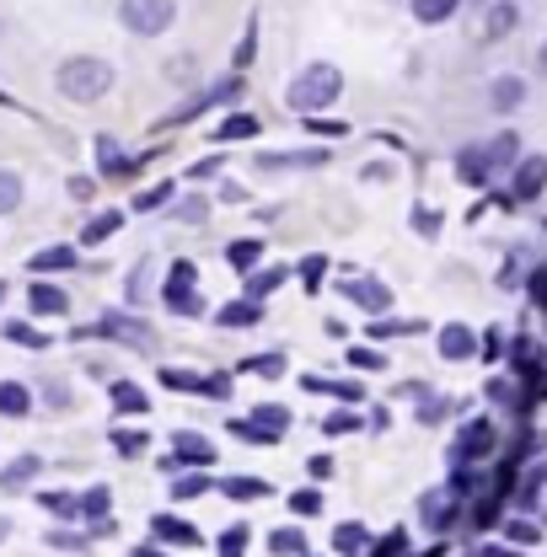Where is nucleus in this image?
Wrapping results in <instances>:
<instances>
[{
  "label": "nucleus",
  "instance_id": "obj_1",
  "mask_svg": "<svg viewBox=\"0 0 547 557\" xmlns=\"http://www.w3.org/2000/svg\"><path fill=\"white\" fill-rule=\"evenodd\" d=\"M339 91H343V70L328 65V60H317V65H306L290 81L284 102H290L295 113H323L328 102H339Z\"/></svg>",
  "mask_w": 547,
  "mask_h": 557
},
{
  "label": "nucleus",
  "instance_id": "obj_2",
  "mask_svg": "<svg viewBox=\"0 0 547 557\" xmlns=\"http://www.w3.org/2000/svg\"><path fill=\"white\" fill-rule=\"evenodd\" d=\"M60 91H65L70 102H97V97H108V86H113V65L108 60H97V54H75L60 65Z\"/></svg>",
  "mask_w": 547,
  "mask_h": 557
},
{
  "label": "nucleus",
  "instance_id": "obj_3",
  "mask_svg": "<svg viewBox=\"0 0 547 557\" xmlns=\"http://www.w3.org/2000/svg\"><path fill=\"white\" fill-rule=\"evenodd\" d=\"M119 22L135 38H161L178 22V0H119Z\"/></svg>",
  "mask_w": 547,
  "mask_h": 557
},
{
  "label": "nucleus",
  "instance_id": "obj_4",
  "mask_svg": "<svg viewBox=\"0 0 547 557\" xmlns=\"http://www.w3.org/2000/svg\"><path fill=\"white\" fill-rule=\"evenodd\" d=\"M194 278H199V274H194V263H189V258H178V263H172V274H167L161 300H167L178 317H199V311H205V300L194 295Z\"/></svg>",
  "mask_w": 547,
  "mask_h": 557
},
{
  "label": "nucleus",
  "instance_id": "obj_5",
  "mask_svg": "<svg viewBox=\"0 0 547 557\" xmlns=\"http://www.w3.org/2000/svg\"><path fill=\"white\" fill-rule=\"evenodd\" d=\"M543 188H547V156H521L505 199L510 205H532V199H543Z\"/></svg>",
  "mask_w": 547,
  "mask_h": 557
},
{
  "label": "nucleus",
  "instance_id": "obj_6",
  "mask_svg": "<svg viewBox=\"0 0 547 557\" xmlns=\"http://www.w3.org/2000/svg\"><path fill=\"white\" fill-rule=\"evenodd\" d=\"M457 493H462V487H429V493L418 498V520H424L429 531H446V525L457 520Z\"/></svg>",
  "mask_w": 547,
  "mask_h": 557
},
{
  "label": "nucleus",
  "instance_id": "obj_7",
  "mask_svg": "<svg viewBox=\"0 0 547 557\" xmlns=\"http://www.w3.org/2000/svg\"><path fill=\"white\" fill-rule=\"evenodd\" d=\"M339 295L365 306V311H387L392 306V284H381V278H349V284H339Z\"/></svg>",
  "mask_w": 547,
  "mask_h": 557
},
{
  "label": "nucleus",
  "instance_id": "obj_8",
  "mask_svg": "<svg viewBox=\"0 0 547 557\" xmlns=\"http://www.w3.org/2000/svg\"><path fill=\"white\" fill-rule=\"evenodd\" d=\"M488 450H494V423H467V429H462V440H457V450H451V461H457V467H467V461H478V456H488Z\"/></svg>",
  "mask_w": 547,
  "mask_h": 557
},
{
  "label": "nucleus",
  "instance_id": "obj_9",
  "mask_svg": "<svg viewBox=\"0 0 547 557\" xmlns=\"http://www.w3.org/2000/svg\"><path fill=\"white\" fill-rule=\"evenodd\" d=\"M515 27H521V5H515V0H494L488 16H483V38L499 44V38H510Z\"/></svg>",
  "mask_w": 547,
  "mask_h": 557
},
{
  "label": "nucleus",
  "instance_id": "obj_10",
  "mask_svg": "<svg viewBox=\"0 0 547 557\" xmlns=\"http://www.w3.org/2000/svg\"><path fill=\"white\" fill-rule=\"evenodd\" d=\"M521 102H526V81H521V75H499V81L488 86V108H494V113H515Z\"/></svg>",
  "mask_w": 547,
  "mask_h": 557
},
{
  "label": "nucleus",
  "instance_id": "obj_11",
  "mask_svg": "<svg viewBox=\"0 0 547 557\" xmlns=\"http://www.w3.org/2000/svg\"><path fill=\"white\" fill-rule=\"evenodd\" d=\"M172 456H178L183 467H209V461H215V445H209L205 434H189V429H183V434H172Z\"/></svg>",
  "mask_w": 547,
  "mask_h": 557
},
{
  "label": "nucleus",
  "instance_id": "obj_12",
  "mask_svg": "<svg viewBox=\"0 0 547 557\" xmlns=\"http://www.w3.org/2000/svg\"><path fill=\"white\" fill-rule=\"evenodd\" d=\"M97 333H108V338H124V344H135V348H150V344H156V338L145 333V322H135V317H119V311H108Z\"/></svg>",
  "mask_w": 547,
  "mask_h": 557
},
{
  "label": "nucleus",
  "instance_id": "obj_13",
  "mask_svg": "<svg viewBox=\"0 0 547 557\" xmlns=\"http://www.w3.org/2000/svg\"><path fill=\"white\" fill-rule=\"evenodd\" d=\"M150 531H156L161 542H172V547H205V536H199L189 520H172V515H156V520H150Z\"/></svg>",
  "mask_w": 547,
  "mask_h": 557
},
{
  "label": "nucleus",
  "instance_id": "obj_14",
  "mask_svg": "<svg viewBox=\"0 0 547 557\" xmlns=\"http://www.w3.org/2000/svg\"><path fill=\"white\" fill-rule=\"evenodd\" d=\"M473 348H478V338H473V327H467V322L440 327V359H473Z\"/></svg>",
  "mask_w": 547,
  "mask_h": 557
},
{
  "label": "nucleus",
  "instance_id": "obj_15",
  "mask_svg": "<svg viewBox=\"0 0 547 557\" xmlns=\"http://www.w3.org/2000/svg\"><path fill=\"white\" fill-rule=\"evenodd\" d=\"M483 156H488V172H505V166H515V161H521V139H515V129L494 135L488 145H483Z\"/></svg>",
  "mask_w": 547,
  "mask_h": 557
},
{
  "label": "nucleus",
  "instance_id": "obj_16",
  "mask_svg": "<svg viewBox=\"0 0 547 557\" xmlns=\"http://www.w3.org/2000/svg\"><path fill=\"white\" fill-rule=\"evenodd\" d=\"M264 322V300H236L215 311V327H258Z\"/></svg>",
  "mask_w": 547,
  "mask_h": 557
},
{
  "label": "nucleus",
  "instance_id": "obj_17",
  "mask_svg": "<svg viewBox=\"0 0 547 557\" xmlns=\"http://www.w3.org/2000/svg\"><path fill=\"white\" fill-rule=\"evenodd\" d=\"M457 177L462 183H473V188H483L494 172H488V156H483V145H467L462 156H457Z\"/></svg>",
  "mask_w": 547,
  "mask_h": 557
},
{
  "label": "nucleus",
  "instance_id": "obj_18",
  "mask_svg": "<svg viewBox=\"0 0 547 557\" xmlns=\"http://www.w3.org/2000/svg\"><path fill=\"white\" fill-rule=\"evenodd\" d=\"M409 5H413V22H424V27H440V22H451L462 11V0H409Z\"/></svg>",
  "mask_w": 547,
  "mask_h": 557
},
{
  "label": "nucleus",
  "instance_id": "obj_19",
  "mask_svg": "<svg viewBox=\"0 0 547 557\" xmlns=\"http://www.w3.org/2000/svg\"><path fill=\"white\" fill-rule=\"evenodd\" d=\"M27 269L33 274H65V269H75V252L70 247H44V252L27 258Z\"/></svg>",
  "mask_w": 547,
  "mask_h": 557
},
{
  "label": "nucleus",
  "instance_id": "obj_20",
  "mask_svg": "<svg viewBox=\"0 0 547 557\" xmlns=\"http://www.w3.org/2000/svg\"><path fill=\"white\" fill-rule=\"evenodd\" d=\"M0 413L5 418H27L33 413V392L16 386V381H0Z\"/></svg>",
  "mask_w": 547,
  "mask_h": 557
},
{
  "label": "nucleus",
  "instance_id": "obj_21",
  "mask_svg": "<svg viewBox=\"0 0 547 557\" xmlns=\"http://www.w3.org/2000/svg\"><path fill=\"white\" fill-rule=\"evenodd\" d=\"M365 547H370V536H365V525H360V520H349V525L333 531V553L339 557H360Z\"/></svg>",
  "mask_w": 547,
  "mask_h": 557
},
{
  "label": "nucleus",
  "instance_id": "obj_22",
  "mask_svg": "<svg viewBox=\"0 0 547 557\" xmlns=\"http://www.w3.org/2000/svg\"><path fill=\"white\" fill-rule=\"evenodd\" d=\"M38 467H44V456H16L5 472H0V487L11 493V487H22V483H33L38 478Z\"/></svg>",
  "mask_w": 547,
  "mask_h": 557
},
{
  "label": "nucleus",
  "instance_id": "obj_23",
  "mask_svg": "<svg viewBox=\"0 0 547 557\" xmlns=\"http://www.w3.org/2000/svg\"><path fill=\"white\" fill-rule=\"evenodd\" d=\"M27 300H33V311H44V317H60L70 300H65V289H54V284H33L27 289Z\"/></svg>",
  "mask_w": 547,
  "mask_h": 557
},
{
  "label": "nucleus",
  "instance_id": "obj_24",
  "mask_svg": "<svg viewBox=\"0 0 547 557\" xmlns=\"http://www.w3.org/2000/svg\"><path fill=\"white\" fill-rule=\"evenodd\" d=\"M258 135V113H231L226 124H215V139H253Z\"/></svg>",
  "mask_w": 547,
  "mask_h": 557
},
{
  "label": "nucleus",
  "instance_id": "obj_25",
  "mask_svg": "<svg viewBox=\"0 0 547 557\" xmlns=\"http://www.w3.org/2000/svg\"><path fill=\"white\" fill-rule=\"evenodd\" d=\"M97 150H102V172H108V177H130V172H135V161H124V156H119V145H113L108 135L97 139Z\"/></svg>",
  "mask_w": 547,
  "mask_h": 557
},
{
  "label": "nucleus",
  "instance_id": "obj_26",
  "mask_svg": "<svg viewBox=\"0 0 547 557\" xmlns=\"http://www.w3.org/2000/svg\"><path fill=\"white\" fill-rule=\"evenodd\" d=\"M226 498H269V483L264 478H231V483H220Z\"/></svg>",
  "mask_w": 547,
  "mask_h": 557
},
{
  "label": "nucleus",
  "instance_id": "obj_27",
  "mask_svg": "<svg viewBox=\"0 0 547 557\" xmlns=\"http://www.w3.org/2000/svg\"><path fill=\"white\" fill-rule=\"evenodd\" d=\"M108 515V487H92L86 498H75V520H102Z\"/></svg>",
  "mask_w": 547,
  "mask_h": 557
},
{
  "label": "nucleus",
  "instance_id": "obj_28",
  "mask_svg": "<svg viewBox=\"0 0 547 557\" xmlns=\"http://www.w3.org/2000/svg\"><path fill=\"white\" fill-rule=\"evenodd\" d=\"M284 284V269H264V274H247V300H264Z\"/></svg>",
  "mask_w": 547,
  "mask_h": 557
},
{
  "label": "nucleus",
  "instance_id": "obj_29",
  "mask_svg": "<svg viewBox=\"0 0 547 557\" xmlns=\"http://www.w3.org/2000/svg\"><path fill=\"white\" fill-rule=\"evenodd\" d=\"M269 547H274L279 557H306V536L284 525V531H274V536H269Z\"/></svg>",
  "mask_w": 547,
  "mask_h": 557
},
{
  "label": "nucleus",
  "instance_id": "obj_30",
  "mask_svg": "<svg viewBox=\"0 0 547 557\" xmlns=\"http://www.w3.org/2000/svg\"><path fill=\"white\" fill-rule=\"evenodd\" d=\"M16 205H22V177L11 166H0V214H11Z\"/></svg>",
  "mask_w": 547,
  "mask_h": 557
},
{
  "label": "nucleus",
  "instance_id": "obj_31",
  "mask_svg": "<svg viewBox=\"0 0 547 557\" xmlns=\"http://www.w3.org/2000/svg\"><path fill=\"white\" fill-rule=\"evenodd\" d=\"M0 333H5L11 344H22V348H49V338H44L38 327H27V322H5Z\"/></svg>",
  "mask_w": 547,
  "mask_h": 557
},
{
  "label": "nucleus",
  "instance_id": "obj_32",
  "mask_svg": "<svg viewBox=\"0 0 547 557\" xmlns=\"http://www.w3.org/2000/svg\"><path fill=\"white\" fill-rule=\"evenodd\" d=\"M242 370H247V375H264V381H279V375H284V354H258V359H247Z\"/></svg>",
  "mask_w": 547,
  "mask_h": 557
},
{
  "label": "nucleus",
  "instance_id": "obj_33",
  "mask_svg": "<svg viewBox=\"0 0 547 557\" xmlns=\"http://www.w3.org/2000/svg\"><path fill=\"white\" fill-rule=\"evenodd\" d=\"M113 403H119L124 413H145V392H139L135 381H113Z\"/></svg>",
  "mask_w": 547,
  "mask_h": 557
},
{
  "label": "nucleus",
  "instance_id": "obj_34",
  "mask_svg": "<svg viewBox=\"0 0 547 557\" xmlns=\"http://www.w3.org/2000/svg\"><path fill=\"white\" fill-rule=\"evenodd\" d=\"M119 225H124V214H119V209H108V214H97V220L86 225V236H81V242H102V236H113Z\"/></svg>",
  "mask_w": 547,
  "mask_h": 557
},
{
  "label": "nucleus",
  "instance_id": "obj_35",
  "mask_svg": "<svg viewBox=\"0 0 547 557\" xmlns=\"http://www.w3.org/2000/svg\"><path fill=\"white\" fill-rule=\"evenodd\" d=\"M226 258H231V269H253V263L264 258V242H231Z\"/></svg>",
  "mask_w": 547,
  "mask_h": 557
},
{
  "label": "nucleus",
  "instance_id": "obj_36",
  "mask_svg": "<svg viewBox=\"0 0 547 557\" xmlns=\"http://www.w3.org/2000/svg\"><path fill=\"white\" fill-rule=\"evenodd\" d=\"M403 333H424V322H392V317H381L370 327V338H403Z\"/></svg>",
  "mask_w": 547,
  "mask_h": 557
},
{
  "label": "nucleus",
  "instance_id": "obj_37",
  "mask_svg": "<svg viewBox=\"0 0 547 557\" xmlns=\"http://www.w3.org/2000/svg\"><path fill=\"white\" fill-rule=\"evenodd\" d=\"M161 386H178V392H205V375H189V370H161Z\"/></svg>",
  "mask_w": 547,
  "mask_h": 557
},
{
  "label": "nucleus",
  "instance_id": "obj_38",
  "mask_svg": "<svg viewBox=\"0 0 547 557\" xmlns=\"http://www.w3.org/2000/svg\"><path fill=\"white\" fill-rule=\"evenodd\" d=\"M290 509H295V515H317V509H323V493H317V487H295V493H290Z\"/></svg>",
  "mask_w": 547,
  "mask_h": 557
},
{
  "label": "nucleus",
  "instance_id": "obj_39",
  "mask_svg": "<svg viewBox=\"0 0 547 557\" xmlns=\"http://www.w3.org/2000/svg\"><path fill=\"white\" fill-rule=\"evenodd\" d=\"M488 403H499V408H521V392H515L510 381H488Z\"/></svg>",
  "mask_w": 547,
  "mask_h": 557
},
{
  "label": "nucleus",
  "instance_id": "obj_40",
  "mask_svg": "<svg viewBox=\"0 0 547 557\" xmlns=\"http://www.w3.org/2000/svg\"><path fill=\"white\" fill-rule=\"evenodd\" d=\"M167 199H172V183H156L150 194H139V199H135V209H139V214H150V209H161Z\"/></svg>",
  "mask_w": 547,
  "mask_h": 557
},
{
  "label": "nucleus",
  "instance_id": "obj_41",
  "mask_svg": "<svg viewBox=\"0 0 547 557\" xmlns=\"http://www.w3.org/2000/svg\"><path fill=\"white\" fill-rule=\"evenodd\" d=\"M242 547H247V531H242V525H231V531L220 536V557H242Z\"/></svg>",
  "mask_w": 547,
  "mask_h": 557
},
{
  "label": "nucleus",
  "instance_id": "obj_42",
  "mask_svg": "<svg viewBox=\"0 0 547 557\" xmlns=\"http://www.w3.org/2000/svg\"><path fill=\"white\" fill-rule=\"evenodd\" d=\"M505 536H510L515 547H532V542H537V525H526V520H510V525H505Z\"/></svg>",
  "mask_w": 547,
  "mask_h": 557
},
{
  "label": "nucleus",
  "instance_id": "obj_43",
  "mask_svg": "<svg viewBox=\"0 0 547 557\" xmlns=\"http://www.w3.org/2000/svg\"><path fill=\"white\" fill-rule=\"evenodd\" d=\"M113 445H119L124 456H139V450H145V434H139V429H119V434H113Z\"/></svg>",
  "mask_w": 547,
  "mask_h": 557
},
{
  "label": "nucleus",
  "instance_id": "obj_44",
  "mask_svg": "<svg viewBox=\"0 0 547 557\" xmlns=\"http://www.w3.org/2000/svg\"><path fill=\"white\" fill-rule=\"evenodd\" d=\"M403 547H409V536H403V531H392L387 542H376V547H370V557H403Z\"/></svg>",
  "mask_w": 547,
  "mask_h": 557
},
{
  "label": "nucleus",
  "instance_id": "obj_45",
  "mask_svg": "<svg viewBox=\"0 0 547 557\" xmlns=\"http://www.w3.org/2000/svg\"><path fill=\"white\" fill-rule=\"evenodd\" d=\"M205 493H209V478H183L172 487V498H205Z\"/></svg>",
  "mask_w": 547,
  "mask_h": 557
},
{
  "label": "nucleus",
  "instance_id": "obj_46",
  "mask_svg": "<svg viewBox=\"0 0 547 557\" xmlns=\"http://www.w3.org/2000/svg\"><path fill=\"white\" fill-rule=\"evenodd\" d=\"M349 364H360V370H387V359H381L376 348H354V354H349Z\"/></svg>",
  "mask_w": 547,
  "mask_h": 557
},
{
  "label": "nucleus",
  "instance_id": "obj_47",
  "mask_svg": "<svg viewBox=\"0 0 547 557\" xmlns=\"http://www.w3.org/2000/svg\"><path fill=\"white\" fill-rule=\"evenodd\" d=\"M178 220H183V225H199V220H205V199H189V205H178Z\"/></svg>",
  "mask_w": 547,
  "mask_h": 557
},
{
  "label": "nucleus",
  "instance_id": "obj_48",
  "mask_svg": "<svg viewBox=\"0 0 547 557\" xmlns=\"http://www.w3.org/2000/svg\"><path fill=\"white\" fill-rule=\"evenodd\" d=\"M205 397H231V375H205Z\"/></svg>",
  "mask_w": 547,
  "mask_h": 557
},
{
  "label": "nucleus",
  "instance_id": "obj_49",
  "mask_svg": "<svg viewBox=\"0 0 547 557\" xmlns=\"http://www.w3.org/2000/svg\"><path fill=\"white\" fill-rule=\"evenodd\" d=\"M440 418H446V403H440V397H429V403L418 408V423H440Z\"/></svg>",
  "mask_w": 547,
  "mask_h": 557
},
{
  "label": "nucleus",
  "instance_id": "obj_50",
  "mask_svg": "<svg viewBox=\"0 0 547 557\" xmlns=\"http://www.w3.org/2000/svg\"><path fill=\"white\" fill-rule=\"evenodd\" d=\"M323 269H328L323 258H306V263H301V274H306V289H317V278H323Z\"/></svg>",
  "mask_w": 547,
  "mask_h": 557
},
{
  "label": "nucleus",
  "instance_id": "obj_51",
  "mask_svg": "<svg viewBox=\"0 0 547 557\" xmlns=\"http://www.w3.org/2000/svg\"><path fill=\"white\" fill-rule=\"evenodd\" d=\"M532 300L547 311V269H537V274H532Z\"/></svg>",
  "mask_w": 547,
  "mask_h": 557
},
{
  "label": "nucleus",
  "instance_id": "obj_52",
  "mask_svg": "<svg viewBox=\"0 0 547 557\" xmlns=\"http://www.w3.org/2000/svg\"><path fill=\"white\" fill-rule=\"evenodd\" d=\"M349 429H360V418H349V413H333V418H328V434H349Z\"/></svg>",
  "mask_w": 547,
  "mask_h": 557
},
{
  "label": "nucleus",
  "instance_id": "obj_53",
  "mask_svg": "<svg viewBox=\"0 0 547 557\" xmlns=\"http://www.w3.org/2000/svg\"><path fill=\"white\" fill-rule=\"evenodd\" d=\"M145 278H150V263L135 269V284H130V300H145Z\"/></svg>",
  "mask_w": 547,
  "mask_h": 557
},
{
  "label": "nucleus",
  "instance_id": "obj_54",
  "mask_svg": "<svg viewBox=\"0 0 547 557\" xmlns=\"http://www.w3.org/2000/svg\"><path fill=\"white\" fill-rule=\"evenodd\" d=\"M70 194H75V199H92L97 183H92V177H70Z\"/></svg>",
  "mask_w": 547,
  "mask_h": 557
},
{
  "label": "nucleus",
  "instance_id": "obj_55",
  "mask_svg": "<svg viewBox=\"0 0 547 557\" xmlns=\"http://www.w3.org/2000/svg\"><path fill=\"white\" fill-rule=\"evenodd\" d=\"M413 225H418L424 236H435V231H440V214H424V209H418V214H413Z\"/></svg>",
  "mask_w": 547,
  "mask_h": 557
},
{
  "label": "nucleus",
  "instance_id": "obj_56",
  "mask_svg": "<svg viewBox=\"0 0 547 557\" xmlns=\"http://www.w3.org/2000/svg\"><path fill=\"white\" fill-rule=\"evenodd\" d=\"M317 135H349V124H333V119H312Z\"/></svg>",
  "mask_w": 547,
  "mask_h": 557
},
{
  "label": "nucleus",
  "instance_id": "obj_57",
  "mask_svg": "<svg viewBox=\"0 0 547 557\" xmlns=\"http://www.w3.org/2000/svg\"><path fill=\"white\" fill-rule=\"evenodd\" d=\"M537 70L547 75V38H543V49H537Z\"/></svg>",
  "mask_w": 547,
  "mask_h": 557
},
{
  "label": "nucleus",
  "instance_id": "obj_58",
  "mask_svg": "<svg viewBox=\"0 0 547 557\" xmlns=\"http://www.w3.org/2000/svg\"><path fill=\"white\" fill-rule=\"evenodd\" d=\"M130 557H161V553H150V547H139V553H130Z\"/></svg>",
  "mask_w": 547,
  "mask_h": 557
},
{
  "label": "nucleus",
  "instance_id": "obj_59",
  "mask_svg": "<svg viewBox=\"0 0 547 557\" xmlns=\"http://www.w3.org/2000/svg\"><path fill=\"white\" fill-rule=\"evenodd\" d=\"M5 531H11V525H5V520H0V542H5Z\"/></svg>",
  "mask_w": 547,
  "mask_h": 557
},
{
  "label": "nucleus",
  "instance_id": "obj_60",
  "mask_svg": "<svg viewBox=\"0 0 547 557\" xmlns=\"http://www.w3.org/2000/svg\"><path fill=\"white\" fill-rule=\"evenodd\" d=\"M0 300H5V284H0Z\"/></svg>",
  "mask_w": 547,
  "mask_h": 557
},
{
  "label": "nucleus",
  "instance_id": "obj_61",
  "mask_svg": "<svg viewBox=\"0 0 547 557\" xmlns=\"http://www.w3.org/2000/svg\"><path fill=\"white\" fill-rule=\"evenodd\" d=\"M0 27H5V22H0Z\"/></svg>",
  "mask_w": 547,
  "mask_h": 557
}]
</instances>
